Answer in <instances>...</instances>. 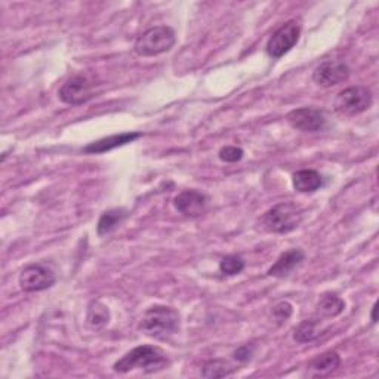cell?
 Here are the masks:
<instances>
[{"mask_svg": "<svg viewBox=\"0 0 379 379\" xmlns=\"http://www.w3.org/2000/svg\"><path fill=\"white\" fill-rule=\"evenodd\" d=\"M304 252L301 249H289L279 257V260L273 264V267L268 269V276L273 277H286L294 272V268L298 267L304 261Z\"/></svg>", "mask_w": 379, "mask_h": 379, "instance_id": "4fadbf2b", "label": "cell"}, {"mask_svg": "<svg viewBox=\"0 0 379 379\" xmlns=\"http://www.w3.org/2000/svg\"><path fill=\"white\" fill-rule=\"evenodd\" d=\"M108 319H110V313H108L107 306L104 304L95 301L89 305L87 323L91 324L92 328H102L104 324L108 323Z\"/></svg>", "mask_w": 379, "mask_h": 379, "instance_id": "d6986e66", "label": "cell"}, {"mask_svg": "<svg viewBox=\"0 0 379 379\" xmlns=\"http://www.w3.org/2000/svg\"><path fill=\"white\" fill-rule=\"evenodd\" d=\"M233 372L234 369L228 362H225L223 358H215L205 363L202 375L203 378H225L233 375Z\"/></svg>", "mask_w": 379, "mask_h": 379, "instance_id": "ac0fdd59", "label": "cell"}, {"mask_svg": "<svg viewBox=\"0 0 379 379\" xmlns=\"http://www.w3.org/2000/svg\"><path fill=\"white\" fill-rule=\"evenodd\" d=\"M169 366V358L159 347L139 346L129 353H126L120 360L114 363L113 369L119 373H128L135 369L147 373L164 370Z\"/></svg>", "mask_w": 379, "mask_h": 379, "instance_id": "6da1fadb", "label": "cell"}, {"mask_svg": "<svg viewBox=\"0 0 379 379\" xmlns=\"http://www.w3.org/2000/svg\"><path fill=\"white\" fill-rule=\"evenodd\" d=\"M94 80L89 79L87 76L83 75H78L70 78L60 89V98L61 101H64L65 104L70 105H79V104H85L89 100H91L95 94H94Z\"/></svg>", "mask_w": 379, "mask_h": 379, "instance_id": "ba28073f", "label": "cell"}, {"mask_svg": "<svg viewBox=\"0 0 379 379\" xmlns=\"http://www.w3.org/2000/svg\"><path fill=\"white\" fill-rule=\"evenodd\" d=\"M287 123L292 126L294 129L301 132H320L326 126V116L319 108L313 107H302L292 110L286 116Z\"/></svg>", "mask_w": 379, "mask_h": 379, "instance_id": "52a82bcc", "label": "cell"}, {"mask_svg": "<svg viewBox=\"0 0 379 379\" xmlns=\"http://www.w3.org/2000/svg\"><path fill=\"white\" fill-rule=\"evenodd\" d=\"M346 309V301L338 295L328 294L323 295L317 304V314L324 319H332L339 316Z\"/></svg>", "mask_w": 379, "mask_h": 379, "instance_id": "2e32d148", "label": "cell"}, {"mask_svg": "<svg viewBox=\"0 0 379 379\" xmlns=\"http://www.w3.org/2000/svg\"><path fill=\"white\" fill-rule=\"evenodd\" d=\"M341 365V357L336 351H328L314 358L310 369V376H328L333 373Z\"/></svg>", "mask_w": 379, "mask_h": 379, "instance_id": "9a60e30c", "label": "cell"}, {"mask_svg": "<svg viewBox=\"0 0 379 379\" xmlns=\"http://www.w3.org/2000/svg\"><path fill=\"white\" fill-rule=\"evenodd\" d=\"M141 137H142L141 132H123L119 135H112V137H107V138L87 144L86 147H83L82 151L86 154H102L107 151H112L114 149L123 147L126 146V144L134 142L135 139Z\"/></svg>", "mask_w": 379, "mask_h": 379, "instance_id": "7c38bea8", "label": "cell"}, {"mask_svg": "<svg viewBox=\"0 0 379 379\" xmlns=\"http://www.w3.org/2000/svg\"><path fill=\"white\" fill-rule=\"evenodd\" d=\"M316 338H317V324L313 320L301 321L294 332V339L297 342H299V344L311 342Z\"/></svg>", "mask_w": 379, "mask_h": 379, "instance_id": "ffe728a7", "label": "cell"}, {"mask_svg": "<svg viewBox=\"0 0 379 379\" xmlns=\"http://www.w3.org/2000/svg\"><path fill=\"white\" fill-rule=\"evenodd\" d=\"M245 151L240 147L236 146H227L221 149L220 151V159L225 164H236V161H240L243 159Z\"/></svg>", "mask_w": 379, "mask_h": 379, "instance_id": "7402d4cb", "label": "cell"}, {"mask_svg": "<svg viewBox=\"0 0 379 379\" xmlns=\"http://www.w3.org/2000/svg\"><path fill=\"white\" fill-rule=\"evenodd\" d=\"M304 220V210L299 205L292 202H283L267 210L262 218L261 225L268 233L286 234L299 227Z\"/></svg>", "mask_w": 379, "mask_h": 379, "instance_id": "3957f363", "label": "cell"}, {"mask_svg": "<svg viewBox=\"0 0 379 379\" xmlns=\"http://www.w3.org/2000/svg\"><path fill=\"white\" fill-rule=\"evenodd\" d=\"M174 205L187 218H198L208 208V196L197 190H186L175 197Z\"/></svg>", "mask_w": 379, "mask_h": 379, "instance_id": "8fae6325", "label": "cell"}, {"mask_svg": "<svg viewBox=\"0 0 379 379\" xmlns=\"http://www.w3.org/2000/svg\"><path fill=\"white\" fill-rule=\"evenodd\" d=\"M292 183L299 193H314L323 186V178L314 169H302L294 174Z\"/></svg>", "mask_w": 379, "mask_h": 379, "instance_id": "5bb4252c", "label": "cell"}, {"mask_svg": "<svg viewBox=\"0 0 379 379\" xmlns=\"http://www.w3.org/2000/svg\"><path fill=\"white\" fill-rule=\"evenodd\" d=\"M55 273L42 264L26 267L20 274V286L26 292H41L55 284Z\"/></svg>", "mask_w": 379, "mask_h": 379, "instance_id": "9c48e42d", "label": "cell"}, {"mask_svg": "<svg viewBox=\"0 0 379 379\" xmlns=\"http://www.w3.org/2000/svg\"><path fill=\"white\" fill-rule=\"evenodd\" d=\"M128 216V212L124 209H110L101 215L98 221V236H107L113 233Z\"/></svg>", "mask_w": 379, "mask_h": 379, "instance_id": "e0dca14e", "label": "cell"}, {"mask_svg": "<svg viewBox=\"0 0 379 379\" xmlns=\"http://www.w3.org/2000/svg\"><path fill=\"white\" fill-rule=\"evenodd\" d=\"M181 328V316L171 306L154 305L146 311L139 323V331L154 339H168Z\"/></svg>", "mask_w": 379, "mask_h": 379, "instance_id": "7a4b0ae2", "label": "cell"}, {"mask_svg": "<svg viewBox=\"0 0 379 379\" xmlns=\"http://www.w3.org/2000/svg\"><path fill=\"white\" fill-rule=\"evenodd\" d=\"M301 23L291 20L277 28L267 42V53L272 58H282L284 53L291 50L299 41Z\"/></svg>", "mask_w": 379, "mask_h": 379, "instance_id": "8992f818", "label": "cell"}, {"mask_svg": "<svg viewBox=\"0 0 379 379\" xmlns=\"http://www.w3.org/2000/svg\"><path fill=\"white\" fill-rule=\"evenodd\" d=\"M350 78V68L344 61L331 60L321 63L313 73V80L321 87H332Z\"/></svg>", "mask_w": 379, "mask_h": 379, "instance_id": "30bf717a", "label": "cell"}, {"mask_svg": "<svg viewBox=\"0 0 379 379\" xmlns=\"http://www.w3.org/2000/svg\"><path fill=\"white\" fill-rule=\"evenodd\" d=\"M373 97L366 86H351L341 91L333 102L335 112L342 116H356L366 112L372 105Z\"/></svg>", "mask_w": 379, "mask_h": 379, "instance_id": "5b68a950", "label": "cell"}, {"mask_svg": "<svg viewBox=\"0 0 379 379\" xmlns=\"http://www.w3.org/2000/svg\"><path fill=\"white\" fill-rule=\"evenodd\" d=\"M252 354H254V347L252 346H243L240 348H237L236 351H234V358L239 360V362L245 363L247 362V360H250Z\"/></svg>", "mask_w": 379, "mask_h": 379, "instance_id": "cb8c5ba5", "label": "cell"}, {"mask_svg": "<svg viewBox=\"0 0 379 379\" xmlns=\"http://www.w3.org/2000/svg\"><path fill=\"white\" fill-rule=\"evenodd\" d=\"M220 269L224 276H236L245 269V261L239 255H227L220 262Z\"/></svg>", "mask_w": 379, "mask_h": 379, "instance_id": "44dd1931", "label": "cell"}, {"mask_svg": "<svg viewBox=\"0 0 379 379\" xmlns=\"http://www.w3.org/2000/svg\"><path fill=\"white\" fill-rule=\"evenodd\" d=\"M376 310H378V305L375 304V305L372 306V314H370V316H372V321H373V323H376V321H378V319H376Z\"/></svg>", "mask_w": 379, "mask_h": 379, "instance_id": "d4e9b609", "label": "cell"}, {"mask_svg": "<svg viewBox=\"0 0 379 379\" xmlns=\"http://www.w3.org/2000/svg\"><path fill=\"white\" fill-rule=\"evenodd\" d=\"M292 305L286 302V301H282L279 302L277 305H274V309H273V316L279 320V321H286L289 317L292 316Z\"/></svg>", "mask_w": 379, "mask_h": 379, "instance_id": "603a6c76", "label": "cell"}, {"mask_svg": "<svg viewBox=\"0 0 379 379\" xmlns=\"http://www.w3.org/2000/svg\"><path fill=\"white\" fill-rule=\"evenodd\" d=\"M176 43L175 31L168 26H156L144 31L135 42V52L139 57H156L169 52Z\"/></svg>", "mask_w": 379, "mask_h": 379, "instance_id": "277c9868", "label": "cell"}]
</instances>
